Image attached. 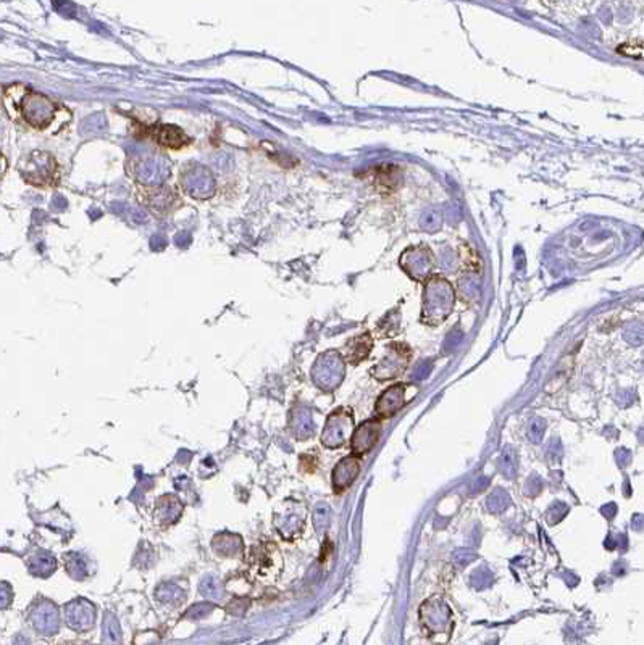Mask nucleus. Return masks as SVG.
Segmentation results:
<instances>
[{
    "label": "nucleus",
    "mask_w": 644,
    "mask_h": 645,
    "mask_svg": "<svg viewBox=\"0 0 644 645\" xmlns=\"http://www.w3.org/2000/svg\"><path fill=\"white\" fill-rule=\"evenodd\" d=\"M358 471H360V456L350 455L347 458L341 460L333 472L334 491L341 492L346 489V487H349L354 482V479L358 476Z\"/></svg>",
    "instance_id": "9"
},
{
    "label": "nucleus",
    "mask_w": 644,
    "mask_h": 645,
    "mask_svg": "<svg viewBox=\"0 0 644 645\" xmlns=\"http://www.w3.org/2000/svg\"><path fill=\"white\" fill-rule=\"evenodd\" d=\"M139 132L142 136L154 140L157 145H160L163 148H170V150H181L191 144V137L181 127H178L175 124H167V123H159L152 126L139 124Z\"/></svg>",
    "instance_id": "4"
},
{
    "label": "nucleus",
    "mask_w": 644,
    "mask_h": 645,
    "mask_svg": "<svg viewBox=\"0 0 644 645\" xmlns=\"http://www.w3.org/2000/svg\"><path fill=\"white\" fill-rule=\"evenodd\" d=\"M379 431H381L379 421L375 418L365 421L362 426H358L354 432V436H352V455L362 456L368 452V450H371L379 437Z\"/></svg>",
    "instance_id": "7"
},
{
    "label": "nucleus",
    "mask_w": 644,
    "mask_h": 645,
    "mask_svg": "<svg viewBox=\"0 0 644 645\" xmlns=\"http://www.w3.org/2000/svg\"><path fill=\"white\" fill-rule=\"evenodd\" d=\"M5 170V158H4V155H2V152H0V175H2V171Z\"/></svg>",
    "instance_id": "11"
},
{
    "label": "nucleus",
    "mask_w": 644,
    "mask_h": 645,
    "mask_svg": "<svg viewBox=\"0 0 644 645\" xmlns=\"http://www.w3.org/2000/svg\"><path fill=\"white\" fill-rule=\"evenodd\" d=\"M7 113L20 124L39 132H60L70 124L71 111L63 103L52 100L25 84H12L4 91Z\"/></svg>",
    "instance_id": "1"
},
{
    "label": "nucleus",
    "mask_w": 644,
    "mask_h": 645,
    "mask_svg": "<svg viewBox=\"0 0 644 645\" xmlns=\"http://www.w3.org/2000/svg\"><path fill=\"white\" fill-rule=\"evenodd\" d=\"M409 391H412V387L407 384H398V386L389 387L388 391H384L378 399L375 415L378 418L394 416L404 407V405L409 402V399H410Z\"/></svg>",
    "instance_id": "5"
},
{
    "label": "nucleus",
    "mask_w": 644,
    "mask_h": 645,
    "mask_svg": "<svg viewBox=\"0 0 644 645\" xmlns=\"http://www.w3.org/2000/svg\"><path fill=\"white\" fill-rule=\"evenodd\" d=\"M420 618L425 634L433 642L444 643L449 640L454 629V621L451 610L444 603L436 602V606H431V603H425L422 606Z\"/></svg>",
    "instance_id": "3"
},
{
    "label": "nucleus",
    "mask_w": 644,
    "mask_h": 645,
    "mask_svg": "<svg viewBox=\"0 0 644 645\" xmlns=\"http://www.w3.org/2000/svg\"><path fill=\"white\" fill-rule=\"evenodd\" d=\"M409 358H410V350L406 346H402V344H394V346H391V352H389L388 358L379 363L376 370H373V374L381 381L394 379L407 368Z\"/></svg>",
    "instance_id": "6"
},
{
    "label": "nucleus",
    "mask_w": 644,
    "mask_h": 645,
    "mask_svg": "<svg viewBox=\"0 0 644 645\" xmlns=\"http://www.w3.org/2000/svg\"><path fill=\"white\" fill-rule=\"evenodd\" d=\"M373 347V341L370 334H363V336H357L352 341L347 342L346 346V360L352 365L360 363L362 360H365L368 357L370 350Z\"/></svg>",
    "instance_id": "10"
},
{
    "label": "nucleus",
    "mask_w": 644,
    "mask_h": 645,
    "mask_svg": "<svg viewBox=\"0 0 644 645\" xmlns=\"http://www.w3.org/2000/svg\"><path fill=\"white\" fill-rule=\"evenodd\" d=\"M329 421L334 423V429H328L326 427L325 436L321 439L325 440V444L328 447H339L344 444V440L349 437L352 424H354V419H352V416H350V411L339 410V411H336V413L331 415Z\"/></svg>",
    "instance_id": "8"
},
{
    "label": "nucleus",
    "mask_w": 644,
    "mask_h": 645,
    "mask_svg": "<svg viewBox=\"0 0 644 645\" xmlns=\"http://www.w3.org/2000/svg\"><path fill=\"white\" fill-rule=\"evenodd\" d=\"M20 175L34 187H54L60 183V165L50 153L33 152L20 163Z\"/></svg>",
    "instance_id": "2"
}]
</instances>
